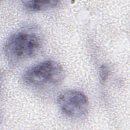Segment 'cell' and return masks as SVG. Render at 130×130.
<instances>
[{
  "label": "cell",
  "instance_id": "5b68a950",
  "mask_svg": "<svg viewBox=\"0 0 130 130\" xmlns=\"http://www.w3.org/2000/svg\"><path fill=\"white\" fill-rule=\"evenodd\" d=\"M109 71L108 68L105 66H102L100 69V81L103 83L105 82L108 76H109Z\"/></svg>",
  "mask_w": 130,
  "mask_h": 130
},
{
  "label": "cell",
  "instance_id": "7a4b0ae2",
  "mask_svg": "<svg viewBox=\"0 0 130 130\" xmlns=\"http://www.w3.org/2000/svg\"><path fill=\"white\" fill-rule=\"evenodd\" d=\"M64 71L55 61L46 60L28 68L24 73L23 80L27 85L40 87L57 83L62 80Z\"/></svg>",
  "mask_w": 130,
  "mask_h": 130
},
{
  "label": "cell",
  "instance_id": "6da1fadb",
  "mask_svg": "<svg viewBox=\"0 0 130 130\" xmlns=\"http://www.w3.org/2000/svg\"><path fill=\"white\" fill-rule=\"evenodd\" d=\"M41 46V40L36 34L19 31L13 34L8 38L4 47V52L7 59L16 63L34 56Z\"/></svg>",
  "mask_w": 130,
  "mask_h": 130
},
{
  "label": "cell",
  "instance_id": "277c9868",
  "mask_svg": "<svg viewBox=\"0 0 130 130\" xmlns=\"http://www.w3.org/2000/svg\"><path fill=\"white\" fill-rule=\"evenodd\" d=\"M24 8L29 11H41L57 7L59 5L58 1H23Z\"/></svg>",
  "mask_w": 130,
  "mask_h": 130
},
{
  "label": "cell",
  "instance_id": "3957f363",
  "mask_svg": "<svg viewBox=\"0 0 130 130\" xmlns=\"http://www.w3.org/2000/svg\"><path fill=\"white\" fill-rule=\"evenodd\" d=\"M57 104L61 111L71 117H80L87 111L89 101L85 94L80 91L69 90L58 97Z\"/></svg>",
  "mask_w": 130,
  "mask_h": 130
}]
</instances>
